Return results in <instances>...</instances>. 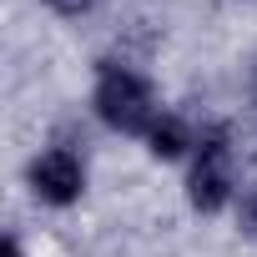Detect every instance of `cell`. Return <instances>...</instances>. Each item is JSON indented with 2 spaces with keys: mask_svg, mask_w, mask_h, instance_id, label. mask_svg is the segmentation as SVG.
<instances>
[{
  "mask_svg": "<svg viewBox=\"0 0 257 257\" xmlns=\"http://www.w3.org/2000/svg\"><path fill=\"white\" fill-rule=\"evenodd\" d=\"M91 111L101 126L121 137H147L152 121L162 116L157 106V86L126 61H101L96 66V86H91Z\"/></svg>",
  "mask_w": 257,
  "mask_h": 257,
  "instance_id": "6da1fadb",
  "label": "cell"
},
{
  "mask_svg": "<svg viewBox=\"0 0 257 257\" xmlns=\"http://www.w3.org/2000/svg\"><path fill=\"white\" fill-rule=\"evenodd\" d=\"M237 137L232 126H202V142L187 162V202L197 212H222V207H237Z\"/></svg>",
  "mask_w": 257,
  "mask_h": 257,
  "instance_id": "7a4b0ae2",
  "label": "cell"
},
{
  "mask_svg": "<svg viewBox=\"0 0 257 257\" xmlns=\"http://www.w3.org/2000/svg\"><path fill=\"white\" fill-rule=\"evenodd\" d=\"M26 182H31V197H36V202H46V207H71V202H81V192H86V162H81V152H71V147H51V152H41V157L26 167Z\"/></svg>",
  "mask_w": 257,
  "mask_h": 257,
  "instance_id": "3957f363",
  "label": "cell"
},
{
  "mask_svg": "<svg viewBox=\"0 0 257 257\" xmlns=\"http://www.w3.org/2000/svg\"><path fill=\"white\" fill-rule=\"evenodd\" d=\"M197 142H202V132L182 116V111H162L157 121H152V132H147V152L157 157V162H192V152H197Z\"/></svg>",
  "mask_w": 257,
  "mask_h": 257,
  "instance_id": "277c9868",
  "label": "cell"
},
{
  "mask_svg": "<svg viewBox=\"0 0 257 257\" xmlns=\"http://www.w3.org/2000/svg\"><path fill=\"white\" fill-rule=\"evenodd\" d=\"M237 227H242V237L257 242V182L237 192Z\"/></svg>",
  "mask_w": 257,
  "mask_h": 257,
  "instance_id": "5b68a950",
  "label": "cell"
},
{
  "mask_svg": "<svg viewBox=\"0 0 257 257\" xmlns=\"http://www.w3.org/2000/svg\"><path fill=\"white\" fill-rule=\"evenodd\" d=\"M96 6H101V0H46V11L61 16V21H81V16H91Z\"/></svg>",
  "mask_w": 257,
  "mask_h": 257,
  "instance_id": "8992f818",
  "label": "cell"
},
{
  "mask_svg": "<svg viewBox=\"0 0 257 257\" xmlns=\"http://www.w3.org/2000/svg\"><path fill=\"white\" fill-rule=\"evenodd\" d=\"M6 257H26V252H21V237H16V232L6 237Z\"/></svg>",
  "mask_w": 257,
  "mask_h": 257,
  "instance_id": "52a82bcc",
  "label": "cell"
},
{
  "mask_svg": "<svg viewBox=\"0 0 257 257\" xmlns=\"http://www.w3.org/2000/svg\"><path fill=\"white\" fill-rule=\"evenodd\" d=\"M252 101H257V66H252Z\"/></svg>",
  "mask_w": 257,
  "mask_h": 257,
  "instance_id": "ba28073f",
  "label": "cell"
}]
</instances>
